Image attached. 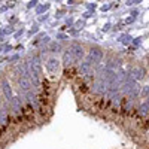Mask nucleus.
I'll return each instance as SVG.
<instances>
[{
	"label": "nucleus",
	"instance_id": "1",
	"mask_svg": "<svg viewBox=\"0 0 149 149\" xmlns=\"http://www.w3.org/2000/svg\"><path fill=\"white\" fill-rule=\"evenodd\" d=\"M61 66H63V64H61V60H58L57 57L48 58L46 63H45V70L49 74V78L58 76V74L61 73Z\"/></svg>",
	"mask_w": 149,
	"mask_h": 149
},
{
	"label": "nucleus",
	"instance_id": "2",
	"mask_svg": "<svg viewBox=\"0 0 149 149\" xmlns=\"http://www.w3.org/2000/svg\"><path fill=\"white\" fill-rule=\"evenodd\" d=\"M85 60L88 61V63H91L93 66L102 63V60H103V51H102L100 48H91Z\"/></svg>",
	"mask_w": 149,
	"mask_h": 149
},
{
	"label": "nucleus",
	"instance_id": "3",
	"mask_svg": "<svg viewBox=\"0 0 149 149\" xmlns=\"http://www.w3.org/2000/svg\"><path fill=\"white\" fill-rule=\"evenodd\" d=\"M0 91H2L3 97H5V102L9 104V102L12 100V97H14V91H12V86H10V82L3 78L2 82H0Z\"/></svg>",
	"mask_w": 149,
	"mask_h": 149
},
{
	"label": "nucleus",
	"instance_id": "4",
	"mask_svg": "<svg viewBox=\"0 0 149 149\" xmlns=\"http://www.w3.org/2000/svg\"><path fill=\"white\" fill-rule=\"evenodd\" d=\"M18 90H19V93L22 95L26 93H29V91H33V84H31L30 78H27V76H18Z\"/></svg>",
	"mask_w": 149,
	"mask_h": 149
},
{
	"label": "nucleus",
	"instance_id": "5",
	"mask_svg": "<svg viewBox=\"0 0 149 149\" xmlns=\"http://www.w3.org/2000/svg\"><path fill=\"white\" fill-rule=\"evenodd\" d=\"M69 51H70V54L76 58V61H81L84 57H85V49H84V46L81 45V43H78V42H73L70 46H69Z\"/></svg>",
	"mask_w": 149,
	"mask_h": 149
},
{
	"label": "nucleus",
	"instance_id": "6",
	"mask_svg": "<svg viewBox=\"0 0 149 149\" xmlns=\"http://www.w3.org/2000/svg\"><path fill=\"white\" fill-rule=\"evenodd\" d=\"M22 104H24V98L21 95H14V97H12V100L9 102V107L14 110L15 115H21Z\"/></svg>",
	"mask_w": 149,
	"mask_h": 149
},
{
	"label": "nucleus",
	"instance_id": "7",
	"mask_svg": "<svg viewBox=\"0 0 149 149\" xmlns=\"http://www.w3.org/2000/svg\"><path fill=\"white\" fill-rule=\"evenodd\" d=\"M91 91H93L94 94H98V95H104V94H107V84H106L104 81L97 79V81L93 84V86H91Z\"/></svg>",
	"mask_w": 149,
	"mask_h": 149
},
{
	"label": "nucleus",
	"instance_id": "8",
	"mask_svg": "<svg viewBox=\"0 0 149 149\" xmlns=\"http://www.w3.org/2000/svg\"><path fill=\"white\" fill-rule=\"evenodd\" d=\"M79 73L84 74V76H93L94 74V66L91 63H88L86 60H84L79 63Z\"/></svg>",
	"mask_w": 149,
	"mask_h": 149
},
{
	"label": "nucleus",
	"instance_id": "9",
	"mask_svg": "<svg viewBox=\"0 0 149 149\" xmlns=\"http://www.w3.org/2000/svg\"><path fill=\"white\" fill-rule=\"evenodd\" d=\"M8 107H9L8 103L2 104V107H0V125L2 127H5V125L9 124V109Z\"/></svg>",
	"mask_w": 149,
	"mask_h": 149
},
{
	"label": "nucleus",
	"instance_id": "10",
	"mask_svg": "<svg viewBox=\"0 0 149 149\" xmlns=\"http://www.w3.org/2000/svg\"><path fill=\"white\" fill-rule=\"evenodd\" d=\"M74 63H76V58H74L69 49H66V51H63V60H61V64H63L64 67H72Z\"/></svg>",
	"mask_w": 149,
	"mask_h": 149
},
{
	"label": "nucleus",
	"instance_id": "11",
	"mask_svg": "<svg viewBox=\"0 0 149 149\" xmlns=\"http://www.w3.org/2000/svg\"><path fill=\"white\" fill-rule=\"evenodd\" d=\"M130 74H131V76H133L136 81H140V79L145 78V69H143V67H136Z\"/></svg>",
	"mask_w": 149,
	"mask_h": 149
},
{
	"label": "nucleus",
	"instance_id": "12",
	"mask_svg": "<svg viewBox=\"0 0 149 149\" xmlns=\"http://www.w3.org/2000/svg\"><path fill=\"white\" fill-rule=\"evenodd\" d=\"M49 51L51 52H60L61 51V45L57 43V42H52L51 45H49Z\"/></svg>",
	"mask_w": 149,
	"mask_h": 149
},
{
	"label": "nucleus",
	"instance_id": "13",
	"mask_svg": "<svg viewBox=\"0 0 149 149\" xmlns=\"http://www.w3.org/2000/svg\"><path fill=\"white\" fill-rule=\"evenodd\" d=\"M140 94H142L143 97H146V98L149 97V85H146V86H145V88L140 91Z\"/></svg>",
	"mask_w": 149,
	"mask_h": 149
},
{
	"label": "nucleus",
	"instance_id": "14",
	"mask_svg": "<svg viewBox=\"0 0 149 149\" xmlns=\"http://www.w3.org/2000/svg\"><path fill=\"white\" fill-rule=\"evenodd\" d=\"M8 49H10V46H8V45H3L2 48H0V51H3V52H6Z\"/></svg>",
	"mask_w": 149,
	"mask_h": 149
},
{
	"label": "nucleus",
	"instance_id": "15",
	"mask_svg": "<svg viewBox=\"0 0 149 149\" xmlns=\"http://www.w3.org/2000/svg\"><path fill=\"white\" fill-rule=\"evenodd\" d=\"M18 60H19V57L18 55H14V57H10L9 61H10V63H14V61H18Z\"/></svg>",
	"mask_w": 149,
	"mask_h": 149
},
{
	"label": "nucleus",
	"instance_id": "16",
	"mask_svg": "<svg viewBox=\"0 0 149 149\" xmlns=\"http://www.w3.org/2000/svg\"><path fill=\"white\" fill-rule=\"evenodd\" d=\"M2 104H3V98H2V91H0V107H2Z\"/></svg>",
	"mask_w": 149,
	"mask_h": 149
}]
</instances>
